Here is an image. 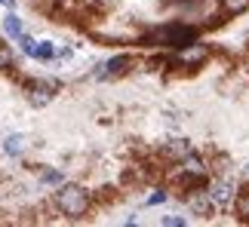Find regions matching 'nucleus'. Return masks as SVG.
I'll use <instances>...</instances> for the list:
<instances>
[{"mask_svg": "<svg viewBox=\"0 0 249 227\" xmlns=\"http://www.w3.org/2000/svg\"><path fill=\"white\" fill-rule=\"evenodd\" d=\"M200 31L203 28L194 22H181V18H172V22L157 25L154 31H148L142 37V46H160V49H181V46L200 40Z\"/></svg>", "mask_w": 249, "mask_h": 227, "instance_id": "1", "label": "nucleus"}, {"mask_svg": "<svg viewBox=\"0 0 249 227\" xmlns=\"http://www.w3.org/2000/svg\"><path fill=\"white\" fill-rule=\"evenodd\" d=\"M53 203H55V209H59V215H65V218H71V221H80L92 209V194L86 191L83 184L62 181L53 191Z\"/></svg>", "mask_w": 249, "mask_h": 227, "instance_id": "2", "label": "nucleus"}, {"mask_svg": "<svg viewBox=\"0 0 249 227\" xmlns=\"http://www.w3.org/2000/svg\"><path fill=\"white\" fill-rule=\"evenodd\" d=\"M206 191H209V196H213V203L218 206V212H228V209H234L237 196H240V184H237L228 172H215L213 178H209Z\"/></svg>", "mask_w": 249, "mask_h": 227, "instance_id": "3", "label": "nucleus"}, {"mask_svg": "<svg viewBox=\"0 0 249 227\" xmlns=\"http://www.w3.org/2000/svg\"><path fill=\"white\" fill-rule=\"evenodd\" d=\"M209 55H213L209 43L194 40V43L181 46V49H172V62H169V68H203V65L209 62Z\"/></svg>", "mask_w": 249, "mask_h": 227, "instance_id": "4", "label": "nucleus"}, {"mask_svg": "<svg viewBox=\"0 0 249 227\" xmlns=\"http://www.w3.org/2000/svg\"><path fill=\"white\" fill-rule=\"evenodd\" d=\"M181 200H185V206H188V212H191V215H197V218H203V221H209V218H213V215L218 212V206L213 203V196H209L206 187L181 191Z\"/></svg>", "mask_w": 249, "mask_h": 227, "instance_id": "5", "label": "nucleus"}, {"mask_svg": "<svg viewBox=\"0 0 249 227\" xmlns=\"http://www.w3.org/2000/svg\"><path fill=\"white\" fill-rule=\"evenodd\" d=\"M136 68V55L132 52H120V55H111L105 65H99V71L92 74L95 80H120Z\"/></svg>", "mask_w": 249, "mask_h": 227, "instance_id": "6", "label": "nucleus"}, {"mask_svg": "<svg viewBox=\"0 0 249 227\" xmlns=\"http://www.w3.org/2000/svg\"><path fill=\"white\" fill-rule=\"evenodd\" d=\"M59 92V80H28L25 83V98L31 108H46Z\"/></svg>", "mask_w": 249, "mask_h": 227, "instance_id": "7", "label": "nucleus"}, {"mask_svg": "<svg viewBox=\"0 0 249 227\" xmlns=\"http://www.w3.org/2000/svg\"><path fill=\"white\" fill-rule=\"evenodd\" d=\"M191 150H194V145H191L188 138H172V141H166V145L160 147V160L176 166L181 157H188V154H191Z\"/></svg>", "mask_w": 249, "mask_h": 227, "instance_id": "8", "label": "nucleus"}, {"mask_svg": "<svg viewBox=\"0 0 249 227\" xmlns=\"http://www.w3.org/2000/svg\"><path fill=\"white\" fill-rule=\"evenodd\" d=\"M176 166L181 169V172H191V175H209V172H213V166L203 160V154H200V150H191V154L181 157Z\"/></svg>", "mask_w": 249, "mask_h": 227, "instance_id": "9", "label": "nucleus"}, {"mask_svg": "<svg viewBox=\"0 0 249 227\" xmlns=\"http://www.w3.org/2000/svg\"><path fill=\"white\" fill-rule=\"evenodd\" d=\"M249 13V0H218V18H237Z\"/></svg>", "mask_w": 249, "mask_h": 227, "instance_id": "10", "label": "nucleus"}, {"mask_svg": "<svg viewBox=\"0 0 249 227\" xmlns=\"http://www.w3.org/2000/svg\"><path fill=\"white\" fill-rule=\"evenodd\" d=\"M3 34L9 37V40H16L18 34H25V25H22V18L16 16V9H6V16H3Z\"/></svg>", "mask_w": 249, "mask_h": 227, "instance_id": "11", "label": "nucleus"}, {"mask_svg": "<svg viewBox=\"0 0 249 227\" xmlns=\"http://www.w3.org/2000/svg\"><path fill=\"white\" fill-rule=\"evenodd\" d=\"M31 59H37V62H53V59H59V49H55V43H50V40H40V43L34 46Z\"/></svg>", "mask_w": 249, "mask_h": 227, "instance_id": "12", "label": "nucleus"}, {"mask_svg": "<svg viewBox=\"0 0 249 227\" xmlns=\"http://www.w3.org/2000/svg\"><path fill=\"white\" fill-rule=\"evenodd\" d=\"M40 184H46V187H59L62 181H65V172L62 169H53V166H46V169H40Z\"/></svg>", "mask_w": 249, "mask_h": 227, "instance_id": "13", "label": "nucleus"}, {"mask_svg": "<svg viewBox=\"0 0 249 227\" xmlns=\"http://www.w3.org/2000/svg\"><path fill=\"white\" fill-rule=\"evenodd\" d=\"M22 150H25V138L22 135H6L3 138V154L6 157H22Z\"/></svg>", "mask_w": 249, "mask_h": 227, "instance_id": "14", "label": "nucleus"}, {"mask_svg": "<svg viewBox=\"0 0 249 227\" xmlns=\"http://www.w3.org/2000/svg\"><path fill=\"white\" fill-rule=\"evenodd\" d=\"M16 65H18V59L13 52V43L0 40V71H9V68H16Z\"/></svg>", "mask_w": 249, "mask_h": 227, "instance_id": "15", "label": "nucleus"}, {"mask_svg": "<svg viewBox=\"0 0 249 227\" xmlns=\"http://www.w3.org/2000/svg\"><path fill=\"white\" fill-rule=\"evenodd\" d=\"M13 43H16V46H18V49H22L25 55H31V52H34V46H37V40H34V37L28 34V31H25V34H18Z\"/></svg>", "mask_w": 249, "mask_h": 227, "instance_id": "16", "label": "nucleus"}, {"mask_svg": "<svg viewBox=\"0 0 249 227\" xmlns=\"http://www.w3.org/2000/svg\"><path fill=\"white\" fill-rule=\"evenodd\" d=\"M166 200H169V187L160 184V187H154V194L145 200V206H160V203H166Z\"/></svg>", "mask_w": 249, "mask_h": 227, "instance_id": "17", "label": "nucleus"}, {"mask_svg": "<svg viewBox=\"0 0 249 227\" xmlns=\"http://www.w3.org/2000/svg\"><path fill=\"white\" fill-rule=\"evenodd\" d=\"M160 224H163V227H188V218H185V215H163Z\"/></svg>", "mask_w": 249, "mask_h": 227, "instance_id": "18", "label": "nucleus"}, {"mask_svg": "<svg viewBox=\"0 0 249 227\" xmlns=\"http://www.w3.org/2000/svg\"><path fill=\"white\" fill-rule=\"evenodd\" d=\"M18 0H0V6H6V9H16Z\"/></svg>", "mask_w": 249, "mask_h": 227, "instance_id": "19", "label": "nucleus"}]
</instances>
